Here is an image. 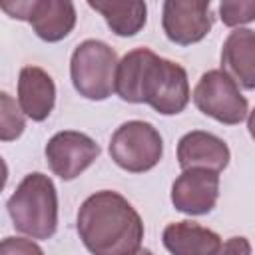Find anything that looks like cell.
<instances>
[{
    "label": "cell",
    "mask_w": 255,
    "mask_h": 255,
    "mask_svg": "<svg viewBox=\"0 0 255 255\" xmlns=\"http://www.w3.org/2000/svg\"><path fill=\"white\" fill-rule=\"evenodd\" d=\"M219 16L221 22L229 28H239L243 24L253 22L255 18V2H221L219 4Z\"/></svg>",
    "instance_id": "obj_17"
},
{
    "label": "cell",
    "mask_w": 255,
    "mask_h": 255,
    "mask_svg": "<svg viewBox=\"0 0 255 255\" xmlns=\"http://www.w3.org/2000/svg\"><path fill=\"white\" fill-rule=\"evenodd\" d=\"M6 181H8V165H6V161H4V157L0 155V191L4 189V185H6Z\"/></svg>",
    "instance_id": "obj_20"
},
{
    "label": "cell",
    "mask_w": 255,
    "mask_h": 255,
    "mask_svg": "<svg viewBox=\"0 0 255 255\" xmlns=\"http://www.w3.org/2000/svg\"><path fill=\"white\" fill-rule=\"evenodd\" d=\"M0 10L28 22L44 42H60L76 26V8L70 0H10L0 2Z\"/></svg>",
    "instance_id": "obj_7"
},
{
    "label": "cell",
    "mask_w": 255,
    "mask_h": 255,
    "mask_svg": "<svg viewBox=\"0 0 255 255\" xmlns=\"http://www.w3.org/2000/svg\"><path fill=\"white\" fill-rule=\"evenodd\" d=\"M76 229L92 255H131L143 239V221L135 207L110 189L84 199L78 209Z\"/></svg>",
    "instance_id": "obj_2"
},
{
    "label": "cell",
    "mask_w": 255,
    "mask_h": 255,
    "mask_svg": "<svg viewBox=\"0 0 255 255\" xmlns=\"http://www.w3.org/2000/svg\"><path fill=\"white\" fill-rule=\"evenodd\" d=\"M0 255H44V251L32 239L10 235L0 241Z\"/></svg>",
    "instance_id": "obj_18"
},
{
    "label": "cell",
    "mask_w": 255,
    "mask_h": 255,
    "mask_svg": "<svg viewBox=\"0 0 255 255\" xmlns=\"http://www.w3.org/2000/svg\"><path fill=\"white\" fill-rule=\"evenodd\" d=\"M231 153L227 143L215 133L193 129L177 143V163L181 169H211L223 171L229 165Z\"/></svg>",
    "instance_id": "obj_11"
},
{
    "label": "cell",
    "mask_w": 255,
    "mask_h": 255,
    "mask_svg": "<svg viewBox=\"0 0 255 255\" xmlns=\"http://www.w3.org/2000/svg\"><path fill=\"white\" fill-rule=\"evenodd\" d=\"M213 255H251V243L247 237H229L219 243Z\"/></svg>",
    "instance_id": "obj_19"
},
{
    "label": "cell",
    "mask_w": 255,
    "mask_h": 255,
    "mask_svg": "<svg viewBox=\"0 0 255 255\" xmlns=\"http://www.w3.org/2000/svg\"><path fill=\"white\" fill-rule=\"evenodd\" d=\"M56 104V84L38 66H24L18 76V106L32 122H44Z\"/></svg>",
    "instance_id": "obj_12"
},
{
    "label": "cell",
    "mask_w": 255,
    "mask_h": 255,
    "mask_svg": "<svg viewBox=\"0 0 255 255\" xmlns=\"http://www.w3.org/2000/svg\"><path fill=\"white\" fill-rule=\"evenodd\" d=\"M191 98L201 114L225 126H237L249 116L247 98L239 92V86L223 70L205 72L199 78Z\"/></svg>",
    "instance_id": "obj_6"
},
{
    "label": "cell",
    "mask_w": 255,
    "mask_h": 255,
    "mask_svg": "<svg viewBox=\"0 0 255 255\" xmlns=\"http://www.w3.org/2000/svg\"><path fill=\"white\" fill-rule=\"evenodd\" d=\"M161 241L171 255H213L221 237L195 221H173L165 225Z\"/></svg>",
    "instance_id": "obj_14"
},
{
    "label": "cell",
    "mask_w": 255,
    "mask_h": 255,
    "mask_svg": "<svg viewBox=\"0 0 255 255\" xmlns=\"http://www.w3.org/2000/svg\"><path fill=\"white\" fill-rule=\"evenodd\" d=\"M26 116L18 102L8 94L0 92V141H14L24 133Z\"/></svg>",
    "instance_id": "obj_16"
},
{
    "label": "cell",
    "mask_w": 255,
    "mask_h": 255,
    "mask_svg": "<svg viewBox=\"0 0 255 255\" xmlns=\"http://www.w3.org/2000/svg\"><path fill=\"white\" fill-rule=\"evenodd\" d=\"M221 70L245 90L255 88V32L235 28L221 48Z\"/></svg>",
    "instance_id": "obj_13"
},
{
    "label": "cell",
    "mask_w": 255,
    "mask_h": 255,
    "mask_svg": "<svg viewBox=\"0 0 255 255\" xmlns=\"http://www.w3.org/2000/svg\"><path fill=\"white\" fill-rule=\"evenodd\" d=\"M131 255H153V253H151L149 249H141V247H139V249H137V251H133Z\"/></svg>",
    "instance_id": "obj_21"
},
{
    "label": "cell",
    "mask_w": 255,
    "mask_h": 255,
    "mask_svg": "<svg viewBox=\"0 0 255 255\" xmlns=\"http://www.w3.org/2000/svg\"><path fill=\"white\" fill-rule=\"evenodd\" d=\"M219 197V173L211 169H183L171 185V203L185 215L209 213Z\"/></svg>",
    "instance_id": "obj_10"
},
{
    "label": "cell",
    "mask_w": 255,
    "mask_h": 255,
    "mask_svg": "<svg viewBox=\"0 0 255 255\" xmlns=\"http://www.w3.org/2000/svg\"><path fill=\"white\" fill-rule=\"evenodd\" d=\"M16 231L30 239H50L58 229V193L54 181L40 173H28L6 203Z\"/></svg>",
    "instance_id": "obj_3"
},
{
    "label": "cell",
    "mask_w": 255,
    "mask_h": 255,
    "mask_svg": "<svg viewBox=\"0 0 255 255\" xmlns=\"http://www.w3.org/2000/svg\"><path fill=\"white\" fill-rule=\"evenodd\" d=\"M44 153L54 175L64 181H72L98 159L100 145L82 131L66 129L48 139Z\"/></svg>",
    "instance_id": "obj_8"
},
{
    "label": "cell",
    "mask_w": 255,
    "mask_h": 255,
    "mask_svg": "<svg viewBox=\"0 0 255 255\" xmlns=\"http://www.w3.org/2000/svg\"><path fill=\"white\" fill-rule=\"evenodd\" d=\"M110 155L122 169L143 173L159 163L163 155V139L149 122L129 120L114 131L110 139Z\"/></svg>",
    "instance_id": "obj_5"
},
{
    "label": "cell",
    "mask_w": 255,
    "mask_h": 255,
    "mask_svg": "<svg viewBox=\"0 0 255 255\" xmlns=\"http://www.w3.org/2000/svg\"><path fill=\"white\" fill-rule=\"evenodd\" d=\"M88 6L100 12L116 36H135L147 22V6L141 0H88Z\"/></svg>",
    "instance_id": "obj_15"
},
{
    "label": "cell",
    "mask_w": 255,
    "mask_h": 255,
    "mask_svg": "<svg viewBox=\"0 0 255 255\" xmlns=\"http://www.w3.org/2000/svg\"><path fill=\"white\" fill-rule=\"evenodd\" d=\"M118 56L102 40H84L70 60V78L80 96L102 102L114 94Z\"/></svg>",
    "instance_id": "obj_4"
},
{
    "label": "cell",
    "mask_w": 255,
    "mask_h": 255,
    "mask_svg": "<svg viewBox=\"0 0 255 255\" xmlns=\"http://www.w3.org/2000/svg\"><path fill=\"white\" fill-rule=\"evenodd\" d=\"M209 0H167L163 2L161 26L169 42L191 46L201 42L213 24Z\"/></svg>",
    "instance_id": "obj_9"
},
{
    "label": "cell",
    "mask_w": 255,
    "mask_h": 255,
    "mask_svg": "<svg viewBox=\"0 0 255 255\" xmlns=\"http://www.w3.org/2000/svg\"><path fill=\"white\" fill-rule=\"evenodd\" d=\"M114 92L124 102L147 104L161 116L181 114L191 96L185 68L149 48H135L118 62Z\"/></svg>",
    "instance_id": "obj_1"
}]
</instances>
